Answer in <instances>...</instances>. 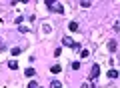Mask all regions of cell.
I'll return each instance as SVG.
<instances>
[{
    "label": "cell",
    "instance_id": "cell-6",
    "mask_svg": "<svg viewBox=\"0 0 120 88\" xmlns=\"http://www.w3.org/2000/svg\"><path fill=\"white\" fill-rule=\"evenodd\" d=\"M108 76H110L112 80H116L118 78V70H116V68H110V70H108Z\"/></svg>",
    "mask_w": 120,
    "mask_h": 88
},
{
    "label": "cell",
    "instance_id": "cell-1",
    "mask_svg": "<svg viewBox=\"0 0 120 88\" xmlns=\"http://www.w3.org/2000/svg\"><path fill=\"white\" fill-rule=\"evenodd\" d=\"M46 6H48V10H52V12H58V14L64 12V6L58 4V2H52V0H46Z\"/></svg>",
    "mask_w": 120,
    "mask_h": 88
},
{
    "label": "cell",
    "instance_id": "cell-13",
    "mask_svg": "<svg viewBox=\"0 0 120 88\" xmlns=\"http://www.w3.org/2000/svg\"><path fill=\"white\" fill-rule=\"evenodd\" d=\"M80 68V62H72V70H78Z\"/></svg>",
    "mask_w": 120,
    "mask_h": 88
},
{
    "label": "cell",
    "instance_id": "cell-4",
    "mask_svg": "<svg viewBox=\"0 0 120 88\" xmlns=\"http://www.w3.org/2000/svg\"><path fill=\"white\" fill-rule=\"evenodd\" d=\"M116 48H118L116 40H110V42H108V50H110V52H116Z\"/></svg>",
    "mask_w": 120,
    "mask_h": 88
},
{
    "label": "cell",
    "instance_id": "cell-7",
    "mask_svg": "<svg viewBox=\"0 0 120 88\" xmlns=\"http://www.w3.org/2000/svg\"><path fill=\"white\" fill-rule=\"evenodd\" d=\"M68 28H70V32H78V22H70V24H68Z\"/></svg>",
    "mask_w": 120,
    "mask_h": 88
},
{
    "label": "cell",
    "instance_id": "cell-14",
    "mask_svg": "<svg viewBox=\"0 0 120 88\" xmlns=\"http://www.w3.org/2000/svg\"><path fill=\"white\" fill-rule=\"evenodd\" d=\"M28 88H38V84H36V82H34V80H32V82H30V84H28Z\"/></svg>",
    "mask_w": 120,
    "mask_h": 88
},
{
    "label": "cell",
    "instance_id": "cell-2",
    "mask_svg": "<svg viewBox=\"0 0 120 88\" xmlns=\"http://www.w3.org/2000/svg\"><path fill=\"white\" fill-rule=\"evenodd\" d=\"M98 76H100V68H98V64H94V66H92V70H90V78L96 80Z\"/></svg>",
    "mask_w": 120,
    "mask_h": 88
},
{
    "label": "cell",
    "instance_id": "cell-3",
    "mask_svg": "<svg viewBox=\"0 0 120 88\" xmlns=\"http://www.w3.org/2000/svg\"><path fill=\"white\" fill-rule=\"evenodd\" d=\"M62 44H64V46H68V48H74V44H76V42H74L72 38L64 36V38H62Z\"/></svg>",
    "mask_w": 120,
    "mask_h": 88
},
{
    "label": "cell",
    "instance_id": "cell-11",
    "mask_svg": "<svg viewBox=\"0 0 120 88\" xmlns=\"http://www.w3.org/2000/svg\"><path fill=\"white\" fill-rule=\"evenodd\" d=\"M80 6H82V8H90V6H92V2H88V0H84V2H80Z\"/></svg>",
    "mask_w": 120,
    "mask_h": 88
},
{
    "label": "cell",
    "instance_id": "cell-8",
    "mask_svg": "<svg viewBox=\"0 0 120 88\" xmlns=\"http://www.w3.org/2000/svg\"><path fill=\"white\" fill-rule=\"evenodd\" d=\"M8 68L10 70H18V62L16 60H8Z\"/></svg>",
    "mask_w": 120,
    "mask_h": 88
},
{
    "label": "cell",
    "instance_id": "cell-10",
    "mask_svg": "<svg viewBox=\"0 0 120 88\" xmlns=\"http://www.w3.org/2000/svg\"><path fill=\"white\" fill-rule=\"evenodd\" d=\"M24 74H26V76H28V78H32V76H34V74H36V72H34V68H28V70H26V72H24Z\"/></svg>",
    "mask_w": 120,
    "mask_h": 88
},
{
    "label": "cell",
    "instance_id": "cell-5",
    "mask_svg": "<svg viewBox=\"0 0 120 88\" xmlns=\"http://www.w3.org/2000/svg\"><path fill=\"white\" fill-rule=\"evenodd\" d=\"M50 72L52 74H60V72H62V66H60V64H54V66L50 68Z\"/></svg>",
    "mask_w": 120,
    "mask_h": 88
},
{
    "label": "cell",
    "instance_id": "cell-9",
    "mask_svg": "<svg viewBox=\"0 0 120 88\" xmlns=\"http://www.w3.org/2000/svg\"><path fill=\"white\" fill-rule=\"evenodd\" d=\"M50 88H62V82H60V80H52V82H50Z\"/></svg>",
    "mask_w": 120,
    "mask_h": 88
},
{
    "label": "cell",
    "instance_id": "cell-12",
    "mask_svg": "<svg viewBox=\"0 0 120 88\" xmlns=\"http://www.w3.org/2000/svg\"><path fill=\"white\" fill-rule=\"evenodd\" d=\"M10 52H12V56H18V54H20L22 50H20V48H12V50H10Z\"/></svg>",
    "mask_w": 120,
    "mask_h": 88
},
{
    "label": "cell",
    "instance_id": "cell-15",
    "mask_svg": "<svg viewBox=\"0 0 120 88\" xmlns=\"http://www.w3.org/2000/svg\"><path fill=\"white\" fill-rule=\"evenodd\" d=\"M80 88H90V84H82V86Z\"/></svg>",
    "mask_w": 120,
    "mask_h": 88
}]
</instances>
